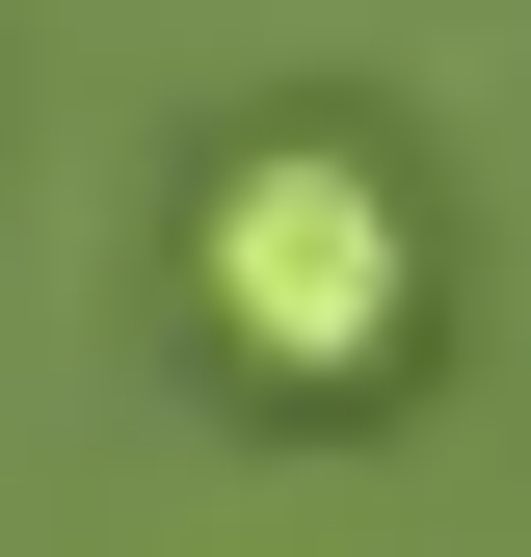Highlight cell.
<instances>
[{
	"label": "cell",
	"instance_id": "cell-1",
	"mask_svg": "<svg viewBox=\"0 0 531 557\" xmlns=\"http://www.w3.org/2000/svg\"><path fill=\"white\" fill-rule=\"evenodd\" d=\"M186 319H213L266 398H372L398 345H425V186H398L372 133H239V160L186 186Z\"/></svg>",
	"mask_w": 531,
	"mask_h": 557
}]
</instances>
